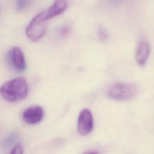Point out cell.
<instances>
[{"mask_svg": "<svg viewBox=\"0 0 154 154\" xmlns=\"http://www.w3.org/2000/svg\"><path fill=\"white\" fill-rule=\"evenodd\" d=\"M44 116V111L40 106H34L25 109L22 112L23 121L29 125H35L40 122Z\"/></svg>", "mask_w": 154, "mask_h": 154, "instance_id": "8992f818", "label": "cell"}, {"mask_svg": "<svg viewBox=\"0 0 154 154\" xmlns=\"http://www.w3.org/2000/svg\"><path fill=\"white\" fill-rule=\"evenodd\" d=\"M150 45L146 42H143L138 45L136 52V60L139 66L145 65L150 54Z\"/></svg>", "mask_w": 154, "mask_h": 154, "instance_id": "ba28073f", "label": "cell"}, {"mask_svg": "<svg viewBox=\"0 0 154 154\" xmlns=\"http://www.w3.org/2000/svg\"><path fill=\"white\" fill-rule=\"evenodd\" d=\"M123 0H110V3L112 5H114V4H117V3L122 1Z\"/></svg>", "mask_w": 154, "mask_h": 154, "instance_id": "5bb4252c", "label": "cell"}, {"mask_svg": "<svg viewBox=\"0 0 154 154\" xmlns=\"http://www.w3.org/2000/svg\"><path fill=\"white\" fill-rule=\"evenodd\" d=\"M28 93L26 81L19 77L9 80L0 87V95L9 102H15L25 99Z\"/></svg>", "mask_w": 154, "mask_h": 154, "instance_id": "6da1fadb", "label": "cell"}, {"mask_svg": "<svg viewBox=\"0 0 154 154\" xmlns=\"http://www.w3.org/2000/svg\"><path fill=\"white\" fill-rule=\"evenodd\" d=\"M16 134H12V135H11L9 137H8V138L6 140V141H5V145H8V144H11V143L14 141V139H15L16 138Z\"/></svg>", "mask_w": 154, "mask_h": 154, "instance_id": "4fadbf2b", "label": "cell"}, {"mask_svg": "<svg viewBox=\"0 0 154 154\" xmlns=\"http://www.w3.org/2000/svg\"><path fill=\"white\" fill-rule=\"evenodd\" d=\"M83 154H97L96 152H85Z\"/></svg>", "mask_w": 154, "mask_h": 154, "instance_id": "9a60e30c", "label": "cell"}, {"mask_svg": "<svg viewBox=\"0 0 154 154\" xmlns=\"http://www.w3.org/2000/svg\"><path fill=\"white\" fill-rule=\"evenodd\" d=\"M137 93V88L135 85L121 82L112 84L108 90L110 97L119 100L132 99L136 96Z\"/></svg>", "mask_w": 154, "mask_h": 154, "instance_id": "3957f363", "label": "cell"}, {"mask_svg": "<svg viewBox=\"0 0 154 154\" xmlns=\"http://www.w3.org/2000/svg\"><path fill=\"white\" fill-rule=\"evenodd\" d=\"M93 128V118L89 109H82L78 119V131L81 135H87L91 132Z\"/></svg>", "mask_w": 154, "mask_h": 154, "instance_id": "5b68a950", "label": "cell"}, {"mask_svg": "<svg viewBox=\"0 0 154 154\" xmlns=\"http://www.w3.org/2000/svg\"><path fill=\"white\" fill-rule=\"evenodd\" d=\"M47 20L45 11L37 14L31 20L25 29V34L31 41L37 42L44 36L47 29Z\"/></svg>", "mask_w": 154, "mask_h": 154, "instance_id": "7a4b0ae2", "label": "cell"}, {"mask_svg": "<svg viewBox=\"0 0 154 154\" xmlns=\"http://www.w3.org/2000/svg\"><path fill=\"white\" fill-rule=\"evenodd\" d=\"M7 60L9 64L17 72H23L26 69V62L23 52L17 46H14L8 51Z\"/></svg>", "mask_w": 154, "mask_h": 154, "instance_id": "277c9868", "label": "cell"}, {"mask_svg": "<svg viewBox=\"0 0 154 154\" xmlns=\"http://www.w3.org/2000/svg\"><path fill=\"white\" fill-rule=\"evenodd\" d=\"M67 7L66 0H55L53 4L45 11L47 20H49L64 12Z\"/></svg>", "mask_w": 154, "mask_h": 154, "instance_id": "52a82bcc", "label": "cell"}, {"mask_svg": "<svg viewBox=\"0 0 154 154\" xmlns=\"http://www.w3.org/2000/svg\"><path fill=\"white\" fill-rule=\"evenodd\" d=\"M69 33V28L67 26H64L63 28H61L60 30V34L62 36L66 37L67 36Z\"/></svg>", "mask_w": 154, "mask_h": 154, "instance_id": "7c38bea8", "label": "cell"}, {"mask_svg": "<svg viewBox=\"0 0 154 154\" xmlns=\"http://www.w3.org/2000/svg\"><path fill=\"white\" fill-rule=\"evenodd\" d=\"M31 0H16V8L18 11H23L29 5Z\"/></svg>", "mask_w": 154, "mask_h": 154, "instance_id": "30bf717a", "label": "cell"}, {"mask_svg": "<svg viewBox=\"0 0 154 154\" xmlns=\"http://www.w3.org/2000/svg\"><path fill=\"white\" fill-rule=\"evenodd\" d=\"M97 35L99 40L101 42H105L108 38V33L107 31L102 27H99L97 31Z\"/></svg>", "mask_w": 154, "mask_h": 154, "instance_id": "9c48e42d", "label": "cell"}, {"mask_svg": "<svg viewBox=\"0 0 154 154\" xmlns=\"http://www.w3.org/2000/svg\"><path fill=\"white\" fill-rule=\"evenodd\" d=\"M23 147L20 144L14 146L11 149L10 154H23Z\"/></svg>", "mask_w": 154, "mask_h": 154, "instance_id": "8fae6325", "label": "cell"}]
</instances>
